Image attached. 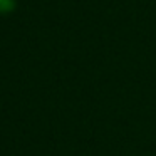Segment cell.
Listing matches in <instances>:
<instances>
[{"label":"cell","instance_id":"6da1fadb","mask_svg":"<svg viewBox=\"0 0 156 156\" xmlns=\"http://www.w3.org/2000/svg\"><path fill=\"white\" fill-rule=\"evenodd\" d=\"M12 7V0H0V10H9Z\"/></svg>","mask_w":156,"mask_h":156}]
</instances>
